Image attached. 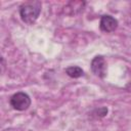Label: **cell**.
<instances>
[{
    "mask_svg": "<svg viewBox=\"0 0 131 131\" xmlns=\"http://www.w3.org/2000/svg\"><path fill=\"white\" fill-rule=\"evenodd\" d=\"M31 104L30 96L25 92H16L10 98V105L16 111H25Z\"/></svg>",
    "mask_w": 131,
    "mask_h": 131,
    "instance_id": "7a4b0ae2",
    "label": "cell"
},
{
    "mask_svg": "<svg viewBox=\"0 0 131 131\" xmlns=\"http://www.w3.org/2000/svg\"><path fill=\"white\" fill-rule=\"evenodd\" d=\"M5 131H12V130H5Z\"/></svg>",
    "mask_w": 131,
    "mask_h": 131,
    "instance_id": "52a82bcc",
    "label": "cell"
},
{
    "mask_svg": "<svg viewBox=\"0 0 131 131\" xmlns=\"http://www.w3.org/2000/svg\"><path fill=\"white\" fill-rule=\"evenodd\" d=\"M41 12V3L39 1H31L24 3L19 8V14L24 23L28 25L34 24Z\"/></svg>",
    "mask_w": 131,
    "mask_h": 131,
    "instance_id": "6da1fadb",
    "label": "cell"
},
{
    "mask_svg": "<svg viewBox=\"0 0 131 131\" xmlns=\"http://www.w3.org/2000/svg\"><path fill=\"white\" fill-rule=\"evenodd\" d=\"M95 113L97 114V117H104L107 114V108L106 107H100V108L96 110Z\"/></svg>",
    "mask_w": 131,
    "mask_h": 131,
    "instance_id": "8992f818",
    "label": "cell"
},
{
    "mask_svg": "<svg viewBox=\"0 0 131 131\" xmlns=\"http://www.w3.org/2000/svg\"><path fill=\"white\" fill-rule=\"evenodd\" d=\"M92 72L99 78H104L106 75V62L104 58L100 55L95 56L91 61Z\"/></svg>",
    "mask_w": 131,
    "mask_h": 131,
    "instance_id": "3957f363",
    "label": "cell"
},
{
    "mask_svg": "<svg viewBox=\"0 0 131 131\" xmlns=\"http://www.w3.org/2000/svg\"><path fill=\"white\" fill-rule=\"evenodd\" d=\"M66 74L71 78H79L83 76L84 72L79 67H69L66 69Z\"/></svg>",
    "mask_w": 131,
    "mask_h": 131,
    "instance_id": "5b68a950",
    "label": "cell"
},
{
    "mask_svg": "<svg viewBox=\"0 0 131 131\" xmlns=\"http://www.w3.org/2000/svg\"><path fill=\"white\" fill-rule=\"evenodd\" d=\"M118 27V20L111 15H102L100 18L99 28L102 32L111 33L114 32Z\"/></svg>",
    "mask_w": 131,
    "mask_h": 131,
    "instance_id": "277c9868",
    "label": "cell"
}]
</instances>
